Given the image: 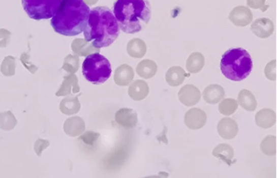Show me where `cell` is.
<instances>
[{
    "mask_svg": "<svg viewBox=\"0 0 277 178\" xmlns=\"http://www.w3.org/2000/svg\"><path fill=\"white\" fill-rule=\"evenodd\" d=\"M119 24L113 12L107 7H97L89 12L84 29L85 40L96 48L109 47L119 35Z\"/></svg>",
    "mask_w": 277,
    "mask_h": 178,
    "instance_id": "6da1fadb",
    "label": "cell"
},
{
    "mask_svg": "<svg viewBox=\"0 0 277 178\" xmlns=\"http://www.w3.org/2000/svg\"><path fill=\"white\" fill-rule=\"evenodd\" d=\"M89 9L84 0H61L59 9L51 20L53 29L64 36L73 37L83 32Z\"/></svg>",
    "mask_w": 277,
    "mask_h": 178,
    "instance_id": "7a4b0ae2",
    "label": "cell"
},
{
    "mask_svg": "<svg viewBox=\"0 0 277 178\" xmlns=\"http://www.w3.org/2000/svg\"><path fill=\"white\" fill-rule=\"evenodd\" d=\"M113 14L122 31L134 35L143 31L151 18L149 0H115Z\"/></svg>",
    "mask_w": 277,
    "mask_h": 178,
    "instance_id": "3957f363",
    "label": "cell"
},
{
    "mask_svg": "<svg viewBox=\"0 0 277 178\" xmlns=\"http://www.w3.org/2000/svg\"><path fill=\"white\" fill-rule=\"evenodd\" d=\"M252 69L253 61L244 48L229 49L222 55L221 70L223 75L230 81H243L251 74Z\"/></svg>",
    "mask_w": 277,
    "mask_h": 178,
    "instance_id": "277c9868",
    "label": "cell"
},
{
    "mask_svg": "<svg viewBox=\"0 0 277 178\" xmlns=\"http://www.w3.org/2000/svg\"><path fill=\"white\" fill-rule=\"evenodd\" d=\"M82 74L94 85H101L111 77V64L99 52L89 54L82 64Z\"/></svg>",
    "mask_w": 277,
    "mask_h": 178,
    "instance_id": "5b68a950",
    "label": "cell"
},
{
    "mask_svg": "<svg viewBox=\"0 0 277 178\" xmlns=\"http://www.w3.org/2000/svg\"><path fill=\"white\" fill-rule=\"evenodd\" d=\"M24 12L35 20L52 18L60 5L61 0H21Z\"/></svg>",
    "mask_w": 277,
    "mask_h": 178,
    "instance_id": "8992f818",
    "label": "cell"
},
{
    "mask_svg": "<svg viewBox=\"0 0 277 178\" xmlns=\"http://www.w3.org/2000/svg\"><path fill=\"white\" fill-rule=\"evenodd\" d=\"M206 120L204 111L196 107L189 110L184 115V124L190 130H199L206 125Z\"/></svg>",
    "mask_w": 277,
    "mask_h": 178,
    "instance_id": "52a82bcc",
    "label": "cell"
},
{
    "mask_svg": "<svg viewBox=\"0 0 277 178\" xmlns=\"http://www.w3.org/2000/svg\"><path fill=\"white\" fill-rule=\"evenodd\" d=\"M178 97L180 103L184 105L192 107L200 101V91L194 85H186L179 91Z\"/></svg>",
    "mask_w": 277,
    "mask_h": 178,
    "instance_id": "ba28073f",
    "label": "cell"
},
{
    "mask_svg": "<svg viewBox=\"0 0 277 178\" xmlns=\"http://www.w3.org/2000/svg\"><path fill=\"white\" fill-rule=\"evenodd\" d=\"M115 122L126 129L135 127L138 123V114L131 108H121L115 114Z\"/></svg>",
    "mask_w": 277,
    "mask_h": 178,
    "instance_id": "9c48e42d",
    "label": "cell"
},
{
    "mask_svg": "<svg viewBox=\"0 0 277 178\" xmlns=\"http://www.w3.org/2000/svg\"><path fill=\"white\" fill-rule=\"evenodd\" d=\"M217 130L224 139H233L238 134L239 129L237 122L232 118H223L219 122Z\"/></svg>",
    "mask_w": 277,
    "mask_h": 178,
    "instance_id": "30bf717a",
    "label": "cell"
},
{
    "mask_svg": "<svg viewBox=\"0 0 277 178\" xmlns=\"http://www.w3.org/2000/svg\"><path fill=\"white\" fill-rule=\"evenodd\" d=\"M251 31L259 38H267L272 35L274 31V24L269 19H258L252 24Z\"/></svg>",
    "mask_w": 277,
    "mask_h": 178,
    "instance_id": "8fae6325",
    "label": "cell"
},
{
    "mask_svg": "<svg viewBox=\"0 0 277 178\" xmlns=\"http://www.w3.org/2000/svg\"><path fill=\"white\" fill-rule=\"evenodd\" d=\"M252 18H253L252 13L250 12V10L243 7L235 8L229 16L231 21L237 26H245L249 24Z\"/></svg>",
    "mask_w": 277,
    "mask_h": 178,
    "instance_id": "7c38bea8",
    "label": "cell"
},
{
    "mask_svg": "<svg viewBox=\"0 0 277 178\" xmlns=\"http://www.w3.org/2000/svg\"><path fill=\"white\" fill-rule=\"evenodd\" d=\"M134 70L130 65H123L115 70L114 81L118 85L126 86L134 79Z\"/></svg>",
    "mask_w": 277,
    "mask_h": 178,
    "instance_id": "4fadbf2b",
    "label": "cell"
},
{
    "mask_svg": "<svg viewBox=\"0 0 277 178\" xmlns=\"http://www.w3.org/2000/svg\"><path fill=\"white\" fill-rule=\"evenodd\" d=\"M225 91L219 85H210L203 91V99L206 103L216 104L225 98Z\"/></svg>",
    "mask_w": 277,
    "mask_h": 178,
    "instance_id": "5bb4252c",
    "label": "cell"
},
{
    "mask_svg": "<svg viewBox=\"0 0 277 178\" xmlns=\"http://www.w3.org/2000/svg\"><path fill=\"white\" fill-rule=\"evenodd\" d=\"M213 156L217 158L221 159L229 166L236 162V160H233L234 157L233 148L226 143L220 144L219 146L214 148L213 151Z\"/></svg>",
    "mask_w": 277,
    "mask_h": 178,
    "instance_id": "9a60e30c",
    "label": "cell"
},
{
    "mask_svg": "<svg viewBox=\"0 0 277 178\" xmlns=\"http://www.w3.org/2000/svg\"><path fill=\"white\" fill-rule=\"evenodd\" d=\"M149 94V86L143 81H135L131 84L129 89V95L135 101L143 100Z\"/></svg>",
    "mask_w": 277,
    "mask_h": 178,
    "instance_id": "2e32d148",
    "label": "cell"
},
{
    "mask_svg": "<svg viewBox=\"0 0 277 178\" xmlns=\"http://www.w3.org/2000/svg\"><path fill=\"white\" fill-rule=\"evenodd\" d=\"M255 122L258 126L263 129L272 127L275 123V113L268 108L262 109L255 115Z\"/></svg>",
    "mask_w": 277,
    "mask_h": 178,
    "instance_id": "e0dca14e",
    "label": "cell"
},
{
    "mask_svg": "<svg viewBox=\"0 0 277 178\" xmlns=\"http://www.w3.org/2000/svg\"><path fill=\"white\" fill-rule=\"evenodd\" d=\"M72 50L73 52L80 56H85L89 55L90 53L96 51L99 52V49L94 47L91 43H88L87 41L84 39H77L73 41L72 43Z\"/></svg>",
    "mask_w": 277,
    "mask_h": 178,
    "instance_id": "ac0fdd59",
    "label": "cell"
},
{
    "mask_svg": "<svg viewBox=\"0 0 277 178\" xmlns=\"http://www.w3.org/2000/svg\"><path fill=\"white\" fill-rule=\"evenodd\" d=\"M72 91H73V93H77L80 91L77 77L73 73L71 75L65 77L64 82L61 85L60 89L57 92L56 95L59 96V95H69V94L71 93Z\"/></svg>",
    "mask_w": 277,
    "mask_h": 178,
    "instance_id": "d6986e66",
    "label": "cell"
},
{
    "mask_svg": "<svg viewBox=\"0 0 277 178\" xmlns=\"http://www.w3.org/2000/svg\"><path fill=\"white\" fill-rule=\"evenodd\" d=\"M239 105L248 111H253L257 107V101L253 94L247 90H242L238 95Z\"/></svg>",
    "mask_w": 277,
    "mask_h": 178,
    "instance_id": "ffe728a7",
    "label": "cell"
},
{
    "mask_svg": "<svg viewBox=\"0 0 277 178\" xmlns=\"http://www.w3.org/2000/svg\"><path fill=\"white\" fill-rule=\"evenodd\" d=\"M157 71V65L154 61L145 60L138 64L137 67V73L140 77L143 78H150L156 75Z\"/></svg>",
    "mask_w": 277,
    "mask_h": 178,
    "instance_id": "44dd1931",
    "label": "cell"
},
{
    "mask_svg": "<svg viewBox=\"0 0 277 178\" xmlns=\"http://www.w3.org/2000/svg\"><path fill=\"white\" fill-rule=\"evenodd\" d=\"M127 51L130 56L141 58L146 54V46L143 41L141 39H132L128 44Z\"/></svg>",
    "mask_w": 277,
    "mask_h": 178,
    "instance_id": "7402d4cb",
    "label": "cell"
},
{
    "mask_svg": "<svg viewBox=\"0 0 277 178\" xmlns=\"http://www.w3.org/2000/svg\"><path fill=\"white\" fill-rule=\"evenodd\" d=\"M184 80V71L181 68L173 67L168 70L166 81L171 86H178Z\"/></svg>",
    "mask_w": 277,
    "mask_h": 178,
    "instance_id": "603a6c76",
    "label": "cell"
},
{
    "mask_svg": "<svg viewBox=\"0 0 277 178\" xmlns=\"http://www.w3.org/2000/svg\"><path fill=\"white\" fill-rule=\"evenodd\" d=\"M203 65H204V57L198 52L193 53L192 55L189 57L186 63V67L188 71L192 73H197L200 71Z\"/></svg>",
    "mask_w": 277,
    "mask_h": 178,
    "instance_id": "cb8c5ba5",
    "label": "cell"
},
{
    "mask_svg": "<svg viewBox=\"0 0 277 178\" xmlns=\"http://www.w3.org/2000/svg\"><path fill=\"white\" fill-rule=\"evenodd\" d=\"M238 107V103L232 99H226L221 102L219 105V111L222 115H230L237 111Z\"/></svg>",
    "mask_w": 277,
    "mask_h": 178,
    "instance_id": "d4e9b609",
    "label": "cell"
},
{
    "mask_svg": "<svg viewBox=\"0 0 277 178\" xmlns=\"http://www.w3.org/2000/svg\"><path fill=\"white\" fill-rule=\"evenodd\" d=\"M16 58L12 56H7L4 58L1 65V72L4 76L10 77L15 74L16 71Z\"/></svg>",
    "mask_w": 277,
    "mask_h": 178,
    "instance_id": "484cf974",
    "label": "cell"
},
{
    "mask_svg": "<svg viewBox=\"0 0 277 178\" xmlns=\"http://www.w3.org/2000/svg\"><path fill=\"white\" fill-rule=\"evenodd\" d=\"M79 58L77 55H68L65 59L63 69L68 73H74L78 70L79 68Z\"/></svg>",
    "mask_w": 277,
    "mask_h": 178,
    "instance_id": "4316f807",
    "label": "cell"
},
{
    "mask_svg": "<svg viewBox=\"0 0 277 178\" xmlns=\"http://www.w3.org/2000/svg\"><path fill=\"white\" fill-rule=\"evenodd\" d=\"M261 150L267 156H274L275 154V136H268L263 140L261 144Z\"/></svg>",
    "mask_w": 277,
    "mask_h": 178,
    "instance_id": "83f0119b",
    "label": "cell"
},
{
    "mask_svg": "<svg viewBox=\"0 0 277 178\" xmlns=\"http://www.w3.org/2000/svg\"><path fill=\"white\" fill-rule=\"evenodd\" d=\"M11 33L5 28H0V47H6L10 43Z\"/></svg>",
    "mask_w": 277,
    "mask_h": 178,
    "instance_id": "f1b7e54d",
    "label": "cell"
},
{
    "mask_svg": "<svg viewBox=\"0 0 277 178\" xmlns=\"http://www.w3.org/2000/svg\"><path fill=\"white\" fill-rule=\"evenodd\" d=\"M28 60H29V55L27 53H23L22 55L20 56V61L22 62L24 67L26 68L28 70H29L31 73H35V72L38 70V68L35 66V65H32Z\"/></svg>",
    "mask_w": 277,
    "mask_h": 178,
    "instance_id": "f546056e",
    "label": "cell"
},
{
    "mask_svg": "<svg viewBox=\"0 0 277 178\" xmlns=\"http://www.w3.org/2000/svg\"><path fill=\"white\" fill-rule=\"evenodd\" d=\"M84 2L86 4H95L97 2V0H84Z\"/></svg>",
    "mask_w": 277,
    "mask_h": 178,
    "instance_id": "4dcf8cb0",
    "label": "cell"
}]
</instances>
